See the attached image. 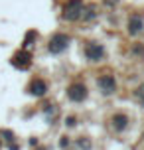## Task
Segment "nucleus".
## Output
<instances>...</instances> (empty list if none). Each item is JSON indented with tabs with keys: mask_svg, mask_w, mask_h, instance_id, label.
<instances>
[{
	"mask_svg": "<svg viewBox=\"0 0 144 150\" xmlns=\"http://www.w3.org/2000/svg\"><path fill=\"white\" fill-rule=\"evenodd\" d=\"M134 99L144 107V83H142V85H138L136 89H134Z\"/></svg>",
	"mask_w": 144,
	"mask_h": 150,
	"instance_id": "nucleus-14",
	"label": "nucleus"
},
{
	"mask_svg": "<svg viewBox=\"0 0 144 150\" xmlns=\"http://www.w3.org/2000/svg\"><path fill=\"white\" fill-rule=\"evenodd\" d=\"M75 125H77V119H75V117H65V127L71 128V127H75Z\"/></svg>",
	"mask_w": 144,
	"mask_h": 150,
	"instance_id": "nucleus-17",
	"label": "nucleus"
},
{
	"mask_svg": "<svg viewBox=\"0 0 144 150\" xmlns=\"http://www.w3.org/2000/svg\"><path fill=\"white\" fill-rule=\"evenodd\" d=\"M34 40H38V32H36V30H30L28 34H26V38H24L22 47H26V50H28V47L32 45V42H34Z\"/></svg>",
	"mask_w": 144,
	"mask_h": 150,
	"instance_id": "nucleus-13",
	"label": "nucleus"
},
{
	"mask_svg": "<svg viewBox=\"0 0 144 150\" xmlns=\"http://www.w3.org/2000/svg\"><path fill=\"white\" fill-rule=\"evenodd\" d=\"M75 146L79 150H91L93 148V142H91V138L89 136H79L75 140Z\"/></svg>",
	"mask_w": 144,
	"mask_h": 150,
	"instance_id": "nucleus-11",
	"label": "nucleus"
},
{
	"mask_svg": "<svg viewBox=\"0 0 144 150\" xmlns=\"http://www.w3.org/2000/svg\"><path fill=\"white\" fill-rule=\"evenodd\" d=\"M47 91H49V87H47V83L44 81L42 77H36V79H32V83L28 85V93H30L32 97H36V99L46 97Z\"/></svg>",
	"mask_w": 144,
	"mask_h": 150,
	"instance_id": "nucleus-7",
	"label": "nucleus"
},
{
	"mask_svg": "<svg viewBox=\"0 0 144 150\" xmlns=\"http://www.w3.org/2000/svg\"><path fill=\"white\" fill-rule=\"evenodd\" d=\"M8 150H20V146L16 142H12V144H8Z\"/></svg>",
	"mask_w": 144,
	"mask_h": 150,
	"instance_id": "nucleus-18",
	"label": "nucleus"
},
{
	"mask_svg": "<svg viewBox=\"0 0 144 150\" xmlns=\"http://www.w3.org/2000/svg\"><path fill=\"white\" fill-rule=\"evenodd\" d=\"M81 10H83V0H67L63 4L61 18L67 20V22H75V20L81 18Z\"/></svg>",
	"mask_w": 144,
	"mask_h": 150,
	"instance_id": "nucleus-1",
	"label": "nucleus"
},
{
	"mask_svg": "<svg viewBox=\"0 0 144 150\" xmlns=\"http://www.w3.org/2000/svg\"><path fill=\"white\" fill-rule=\"evenodd\" d=\"M97 87H99V91L103 93V95H114L116 93V79H114V75H101L97 79Z\"/></svg>",
	"mask_w": 144,
	"mask_h": 150,
	"instance_id": "nucleus-5",
	"label": "nucleus"
},
{
	"mask_svg": "<svg viewBox=\"0 0 144 150\" xmlns=\"http://www.w3.org/2000/svg\"><path fill=\"white\" fill-rule=\"evenodd\" d=\"M81 18H83L85 22H89V20H95V18H97V8H95V6H85V4H83Z\"/></svg>",
	"mask_w": 144,
	"mask_h": 150,
	"instance_id": "nucleus-10",
	"label": "nucleus"
},
{
	"mask_svg": "<svg viewBox=\"0 0 144 150\" xmlns=\"http://www.w3.org/2000/svg\"><path fill=\"white\" fill-rule=\"evenodd\" d=\"M85 57L89 61H101L103 59V55H105V47L97 42H87L85 44Z\"/></svg>",
	"mask_w": 144,
	"mask_h": 150,
	"instance_id": "nucleus-6",
	"label": "nucleus"
},
{
	"mask_svg": "<svg viewBox=\"0 0 144 150\" xmlns=\"http://www.w3.org/2000/svg\"><path fill=\"white\" fill-rule=\"evenodd\" d=\"M59 148H61V150L69 148V136H67V134H63V136L59 138Z\"/></svg>",
	"mask_w": 144,
	"mask_h": 150,
	"instance_id": "nucleus-16",
	"label": "nucleus"
},
{
	"mask_svg": "<svg viewBox=\"0 0 144 150\" xmlns=\"http://www.w3.org/2000/svg\"><path fill=\"white\" fill-rule=\"evenodd\" d=\"M89 97V89H87V85L81 81H75L71 83L67 87V99L71 103H83L85 99Z\"/></svg>",
	"mask_w": 144,
	"mask_h": 150,
	"instance_id": "nucleus-3",
	"label": "nucleus"
},
{
	"mask_svg": "<svg viewBox=\"0 0 144 150\" xmlns=\"http://www.w3.org/2000/svg\"><path fill=\"white\" fill-rule=\"evenodd\" d=\"M10 63H12L16 69H20V71H26V69H30V65H32V53L28 52L26 47H22L20 52H16L14 55H12Z\"/></svg>",
	"mask_w": 144,
	"mask_h": 150,
	"instance_id": "nucleus-4",
	"label": "nucleus"
},
{
	"mask_svg": "<svg viewBox=\"0 0 144 150\" xmlns=\"http://www.w3.org/2000/svg\"><path fill=\"white\" fill-rule=\"evenodd\" d=\"M44 112H46V119H49V115H55V112H57V107L53 105V103H47L46 105V109H44Z\"/></svg>",
	"mask_w": 144,
	"mask_h": 150,
	"instance_id": "nucleus-15",
	"label": "nucleus"
},
{
	"mask_svg": "<svg viewBox=\"0 0 144 150\" xmlns=\"http://www.w3.org/2000/svg\"><path fill=\"white\" fill-rule=\"evenodd\" d=\"M0 136H2V142H6V144H12L16 142V134L12 132V130H0Z\"/></svg>",
	"mask_w": 144,
	"mask_h": 150,
	"instance_id": "nucleus-12",
	"label": "nucleus"
},
{
	"mask_svg": "<svg viewBox=\"0 0 144 150\" xmlns=\"http://www.w3.org/2000/svg\"><path fill=\"white\" fill-rule=\"evenodd\" d=\"M144 30V16L142 14H130L126 22V32L130 36H138Z\"/></svg>",
	"mask_w": 144,
	"mask_h": 150,
	"instance_id": "nucleus-9",
	"label": "nucleus"
},
{
	"mask_svg": "<svg viewBox=\"0 0 144 150\" xmlns=\"http://www.w3.org/2000/svg\"><path fill=\"white\" fill-rule=\"evenodd\" d=\"M69 42H71V38H69L67 34H61V32H57V34H53V36L49 38L47 50H49V53H53V55L63 53V52L69 47Z\"/></svg>",
	"mask_w": 144,
	"mask_h": 150,
	"instance_id": "nucleus-2",
	"label": "nucleus"
},
{
	"mask_svg": "<svg viewBox=\"0 0 144 150\" xmlns=\"http://www.w3.org/2000/svg\"><path fill=\"white\" fill-rule=\"evenodd\" d=\"M0 146H2V138H0Z\"/></svg>",
	"mask_w": 144,
	"mask_h": 150,
	"instance_id": "nucleus-19",
	"label": "nucleus"
},
{
	"mask_svg": "<svg viewBox=\"0 0 144 150\" xmlns=\"http://www.w3.org/2000/svg\"><path fill=\"white\" fill-rule=\"evenodd\" d=\"M111 127H113L114 132H124L126 128L130 127V119L126 112H114L111 117Z\"/></svg>",
	"mask_w": 144,
	"mask_h": 150,
	"instance_id": "nucleus-8",
	"label": "nucleus"
}]
</instances>
